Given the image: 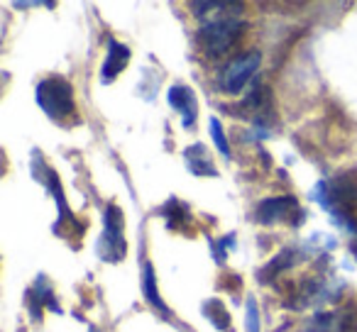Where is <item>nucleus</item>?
I'll return each instance as SVG.
<instances>
[{
  "label": "nucleus",
  "mask_w": 357,
  "mask_h": 332,
  "mask_svg": "<svg viewBox=\"0 0 357 332\" xmlns=\"http://www.w3.org/2000/svg\"><path fill=\"white\" fill-rule=\"evenodd\" d=\"M130 61V49L125 45H120V42H110L108 47V59H105L103 64V81H113L118 74H123L125 66H128Z\"/></svg>",
  "instance_id": "1a4fd4ad"
},
{
  "label": "nucleus",
  "mask_w": 357,
  "mask_h": 332,
  "mask_svg": "<svg viewBox=\"0 0 357 332\" xmlns=\"http://www.w3.org/2000/svg\"><path fill=\"white\" fill-rule=\"evenodd\" d=\"M248 332H259V313L255 298H248Z\"/></svg>",
  "instance_id": "2eb2a0df"
},
{
  "label": "nucleus",
  "mask_w": 357,
  "mask_h": 332,
  "mask_svg": "<svg viewBox=\"0 0 357 332\" xmlns=\"http://www.w3.org/2000/svg\"><path fill=\"white\" fill-rule=\"evenodd\" d=\"M352 252H355V257H357V242H355V244H352Z\"/></svg>",
  "instance_id": "dca6fc26"
},
{
  "label": "nucleus",
  "mask_w": 357,
  "mask_h": 332,
  "mask_svg": "<svg viewBox=\"0 0 357 332\" xmlns=\"http://www.w3.org/2000/svg\"><path fill=\"white\" fill-rule=\"evenodd\" d=\"M289 264H294V252H291V249H284L277 259H272V262H269L267 267L259 271V278H262V281H269V278H274L277 274H282Z\"/></svg>",
  "instance_id": "f8f14e48"
},
{
  "label": "nucleus",
  "mask_w": 357,
  "mask_h": 332,
  "mask_svg": "<svg viewBox=\"0 0 357 332\" xmlns=\"http://www.w3.org/2000/svg\"><path fill=\"white\" fill-rule=\"evenodd\" d=\"M240 10H243V6L228 3V8H223L213 20L201 27L199 40L208 54H223L235 45V40L240 37V30L245 27Z\"/></svg>",
  "instance_id": "f257e3e1"
},
{
  "label": "nucleus",
  "mask_w": 357,
  "mask_h": 332,
  "mask_svg": "<svg viewBox=\"0 0 357 332\" xmlns=\"http://www.w3.org/2000/svg\"><path fill=\"white\" fill-rule=\"evenodd\" d=\"M211 137H213L215 147H218V152L223 154V157H230V147H228V139H225V132L223 127H220L218 120H211Z\"/></svg>",
  "instance_id": "4468645a"
},
{
  "label": "nucleus",
  "mask_w": 357,
  "mask_h": 332,
  "mask_svg": "<svg viewBox=\"0 0 357 332\" xmlns=\"http://www.w3.org/2000/svg\"><path fill=\"white\" fill-rule=\"evenodd\" d=\"M169 103L178 110L184 127H191V125L196 122L199 103H196V95L191 93V88H186V86H174V88L169 90Z\"/></svg>",
  "instance_id": "0eeeda50"
},
{
  "label": "nucleus",
  "mask_w": 357,
  "mask_h": 332,
  "mask_svg": "<svg viewBox=\"0 0 357 332\" xmlns=\"http://www.w3.org/2000/svg\"><path fill=\"white\" fill-rule=\"evenodd\" d=\"M98 254L105 262H120L125 257V235H123V213L110 205L105 213V230L98 239Z\"/></svg>",
  "instance_id": "20e7f679"
},
{
  "label": "nucleus",
  "mask_w": 357,
  "mask_h": 332,
  "mask_svg": "<svg viewBox=\"0 0 357 332\" xmlns=\"http://www.w3.org/2000/svg\"><path fill=\"white\" fill-rule=\"evenodd\" d=\"M142 291H144V298L152 303L154 308H159L162 313H167V306H164L162 296L157 291V276H154V269L152 264H144V271H142Z\"/></svg>",
  "instance_id": "9d476101"
},
{
  "label": "nucleus",
  "mask_w": 357,
  "mask_h": 332,
  "mask_svg": "<svg viewBox=\"0 0 357 332\" xmlns=\"http://www.w3.org/2000/svg\"><path fill=\"white\" fill-rule=\"evenodd\" d=\"M89 332H98V330H96V327H91V330Z\"/></svg>",
  "instance_id": "f3484780"
},
{
  "label": "nucleus",
  "mask_w": 357,
  "mask_h": 332,
  "mask_svg": "<svg viewBox=\"0 0 357 332\" xmlns=\"http://www.w3.org/2000/svg\"><path fill=\"white\" fill-rule=\"evenodd\" d=\"M186 161H189V166H191V171H194V174L215 176V169L211 166L208 154H206V149L201 147V144H196V147H191L189 152H186Z\"/></svg>",
  "instance_id": "9b49d317"
},
{
  "label": "nucleus",
  "mask_w": 357,
  "mask_h": 332,
  "mask_svg": "<svg viewBox=\"0 0 357 332\" xmlns=\"http://www.w3.org/2000/svg\"><path fill=\"white\" fill-rule=\"evenodd\" d=\"M328 193H331V200L335 205H342V208L357 205V174L337 176L328 189Z\"/></svg>",
  "instance_id": "6e6552de"
},
{
  "label": "nucleus",
  "mask_w": 357,
  "mask_h": 332,
  "mask_svg": "<svg viewBox=\"0 0 357 332\" xmlns=\"http://www.w3.org/2000/svg\"><path fill=\"white\" fill-rule=\"evenodd\" d=\"M37 103L42 105V110L52 120H66L76 110L71 84L66 79H59V76H52V79L42 81L37 86Z\"/></svg>",
  "instance_id": "f03ea898"
},
{
  "label": "nucleus",
  "mask_w": 357,
  "mask_h": 332,
  "mask_svg": "<svg viewBox=\"0 0 357 332\" xmlns=\"http://www.w3.org/2000/svg\"><path fill=\"white\" fill-rule=\"evenodd\" d=\"M298 203L291 196H277V198H267L259 203L257 208V220L264 225H277V223H287L294 218Z\"/></svg>",
  "instance_id": "39448f33"
},
{
  "label": "nucleus",
  "mask_w": 357,
  "mask_h": 332,
  "mask_svg": "<svg viewBox=\"0 0 357 332\" xmlns=\"http://www.w3.org/2000/svg\"><path fill=\"white\" fill-rule=\"evenodd\" d=\"M259 52L257 49H250L245 52V54L235 56L233 61H228V66L223 69V74H220V86H223L225 93H240V90L248 86V81L255 76V71H257L259 66Z\"/></svg>",
  "instance_id": "7ed1b4c3"
},
{
  "label": "nucleus",
  "mask_w": 357,
  "mask_h": 332,
  "mask_svg": "<svg viewBox=\"0 0 357 332\" xmlns=\"http://www.w3.org/2000/svg\"><path fill=\"white\" fill-rule=\"evenodd\" d=\"M206 315H208V317H211V322H215V325H218L220 330H225V327L230 325V315L225 313L223 303H218V301L206 303Z\"/></svg>",
  "instance_id": "ddd939ff"
},
{
  "label": "nucleus",
  "mask_w": 357,
  "mask_h": 332,
  "mask_svg": "<svg viewBox=\"0 0 357 332\" xmlns=\"http://www.w3.org/2000/svg\"><path fill=\"white\" fill-rule=\"evenodd\" d=\"M301 332H355V322L347 313H321Z\"/></svg>",
  "instance_id": "423d86ee"
}]
</instances>
